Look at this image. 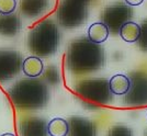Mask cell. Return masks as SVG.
Listing matches in <instances>:
<instances>
[{
  "instance_id": "1",
  "label": "cell",
  "mask_w": 147,
  "mask_h": 136,
  "mask_svg": "<svg viewBox=\"0 0 147 136\" xmlns=\"http://www.w3.org/2000/svg\"><path fill=\"white\" fill-rule=\"evenodd\" d=\"M104 64L103 50L98 44L86 38L71 43L68 50V68L75 74H86L98 70Z\"/></svg>"
},
{
  "instance_id": "2",
  "label": "cell",
  "mask_w": 147,
  "mask_h": 136,
  "mask_svg": "<svg viewBox=\"0 0 147 136\" xmlns=\"http://www.w3.org/2000/svg\"><path fill=\"white\" fill-rule=\"evenodd\" d=\"M9 96L14 106L20 110L41 109L49 101L46 85L35 78L18 81L9 90Z\"/></svg>"
},
{
  "instance_id": "3",
  "label": "cell",
  "mask_w": 147,
  "mask_h": 136,
  "mask_svg": "<svg viewBox=\"0 0 147 136\" xmlns=\"http://www.w3.org/2000/svg\"><path fill=\"white\" fill-rule=\"evenodd\" d=\"M28 45L31 52L40 57L54 54L58 45V31L55 24L46 21L34 28L29 35Z\"/></svg>"
},
{
  "instance_id": "4",
  "label": "cell",
  "mask_w": 147,
  "mask_h": 136,
  "mask_svg": "<svg viewBox=\"0 0 147 136\" xmlns=\"http://www.w3.org/2000/svg\"><path fill=\"white\" fill-rule=\"evenodd\" d=\"M76 91L86 101H89L88 104L91 105V103H93L94 106L108 104L112 93L109 88V81L105 79L81 81L76 86Z\"/></svg>"
},
{
  "instance_id": "5",
  "label": "cell",
  "mask_w": 147,
  "mask_h": 136,
  "mask_svg": "<svg viewBox=\"0 0 147 136\" xmlns=\"http://www.w3.org/2000/svg\"><path fill=\"white\" fill-rule=\"evenodd\" d=\"M129 91L125 93V102L131 106L147 104V76L142 73L131 77Z\"/></svg>"
},
{
  "instance_id": "6",
  "label": "cell",
  "mask_w": 147,
  "mask_h": 136,
  "mask_svg": "<svg viewBox=\"0 0 147 136\" xmlns=\"http://www.w3.org/2000/svg\"><path fill=\"white\" fill-rule=\"evenodd\" d=\"M21 68V56L18 52L0 50V80L7 81L12 79L20 73Z\"/></svg>"
},
{
  "instance_id": "7",
  "label": "cell",
  "mask_w": 147,
  "mask_h": 136,
  "mask_svg": "<svg viewBox=\"0 0 147 136\" xmlns=\"http://www.w3.org/2000/svg\"><path fill=\"white\" fill-rule=\"evenodd\" d=\"M131 17V10L125 7H112L104 12V24L109 31L113 33L120 32V29Z\"/></svg>"
},
{
  "instance_id": "8",
  "label": "cell",
  "mask_w": 147,
  "mask_h": 136,
  "mask_svg": "<svg viewBox=\"0 0 147 136\" xmlns=\"http://www.w3.org/2000/svg\"><path fill=\"white\" fill-rule=\"evenodd\" d=\"M47 124L44 118L29 116L20 122V136H47Z\"/></svg>"
},
{
  "instance_id": "9",
  "label": "cell",
  "mask_w": 147,
  "mask_h": 136,
  "mask_svg": "<svg viewBox=\"0 0 147 136\" xmlns=\"http://www.w3.org/2000/svg\"><path fill=\"white\" fill-rule=\"evenodd\" d=\"M69 136H97L94 125L82 116H73L69 121Z\"/></svg>"
},
{
  "instance_id": "10",
  "label": "cell",
  "mask_w": 147,
  "mask_h": 136,
  "mask_svg": "<svg viewBox=\"0 0 147 136\" xmlns=\"http://www.w3.org/2000/svg\"><path fill=\"white\" fill-rule=\"evenodd\" d=\"M22 70L25 76L30 78H36L41 76L44 70V65L41 58L36 56H30L22 63Z\"/></svg>"
},
{
  "instance_id": "11",
  "label": "cell",
  "mask_w": 147,
  "mask_h": 136,
  "mask_svg": "<svg viewBox=\"0 0 147 136\" xmlns=\"http://www.w3.org/2000/svg\"><path fill=\"white\" fill-rule=\"evenodd\" d=\"M20 30V20L11 14L0 15V34L12 36Z\"/></svg>"
},
{
  "instance_id": "12",
  "label": "cell",
  "mask_w": 147,
  "mask_h": 136,
  "mask_svg": "<svg viewBox=\"0 0 147 136\" xmlns=\"http://www.w3.org/2000/svg\"><path fill=\"white\" fill-rule=\"evenodd\" d=\"M131 81L127 76L122 74L114 75L109 80V88L110 91L117 96H123L129 91Z\"/></svg>"
},
{
  "instance_id": "13",
  "label": "cell",
  "mask_w": 147,
  "mask_h": 136,
  "mask_svg": "<svg viewBox=\"0 0 147 136\" xmlns=\"http://www.w3.org/2000/svg\"><path fill=\"white\" fill-rule=\"evenodd\" d=\"M109 29L108 26L98 22V23H93L89 26L88 29V40L91 41L92 43L101 44L107 41V38L109 36Z\"/></svg>"
},
{
  "instance_id": "14",
  "label": "cell",
  "mask_w": 147,
  "mask_h": 136,
  "mask_svg": "<svg viewBox=\"0 0 147 136\" xmlns=\"http://www.w3.org/2000/svg\"><path fill=\"white\" fill-rule=\"evenodd\" d=\"M119 33H120L123 41H125L127 43H134V42H137L138 38H140L141 26L137 23H135V22L129 21V22L124 23L121 26Z\"/></svg>"
},
{
  "instance_id": "15",
  "label": "cell",
  "mask_w": 147,
  "mask_h": 136,
  "mask_svg": "<svg viewBox=\"0 0 147 136\" xmlns=\"http://www.w3.org/2000/svg\"><path fill=\"white\" fill-rule=\"evenodd\" d=\"M47 132L49 136H67L69 132L68 122L61 118H53L47 124Z\"/></svg>"
},
{
  "instance_id": "16",
  "label": "cell",
  "mask_w": 147,
  "mask_h": 136,
  "mask_svg": "<svg viewBox=\"0 0 147 136\" xmlns=\"http://www.w3.org/2000/svg\"><path fill=\"white\" fill-rule=\"evenodd\" d=\"M17 8V0H0V14H11Z\"/></svg>"
},
{
  "instance_id": "17",
  "label": "cell",
  "mask_w": 147,
  "mask_h": 136,
  "mask_svg": "<svg viewBox=\"0 0 147 136\" xmlns=\"http://www.w3.org/2000/svg\"><path fill=\"white\" fill-rule=\"evenodd\" d=\"M108 136H132V131L124 125H117L111 129Z\"/></svg>"
},
{
  "instance_id": "18",
  "label": "cell",
  "mask_w": 147,
  "mask_h": 136,
  "mask_svg": "<svg viewBox=\"0 0 147 136\" xmlns=\"http://www.w3.org/2000/svg\"><path fill=\"white\" fill-rule=\"evenodd\" d=\"M140 47L142 50H147V21L141 26V35H140Z\"/></svg>"
},
{
  "instance_id": "19",
  "label": "cell",
  "mask_w": 147,
  "mask_h": 136,
  "mask_svg": "<svg viewBox=\"0 0 147 136\" xmlns=\"http://www.w3.org/2000/svg\"><path fill=\"white\" fill-rule=\"evenodd\" d=\"M143 1H144V0H125V2H126L129 6H132V7L140 6V5L143 3Z\"/></svg>"
},
{
  "instance_id": "20",
  "label": "cell",
  "mask_w": 147,
  "mask_h": 136,
  "mask_svg": "<svg viewBox=\"0 0 147 136\" xmlns=\"http://www.w3.org/2000/svg\"><path fill=\"white\" fill-rule=\"evenodd\" d=\"M0 136H16V135H13L12 133H5V134H2V135Z\"/></svg>"
},
{
  "instance_id": "21",
  "label": "cell",
  "mask_w": 147,
  "mask_h": 136,
  "mask_svg": "<svg viewBox=\"0 0 147 136\" xmlns=\"http://www.w3.org/2000/svg\"><path fill=\"white\" fill-rule=\"evenodd\" d=\"M145 136H147V130H146V132H145Z\"/></svg>"
}]
</instances>
